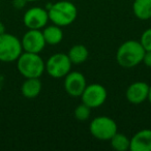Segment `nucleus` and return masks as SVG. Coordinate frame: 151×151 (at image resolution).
I'll use <instances>...</instances> for the list:
<instances>
[{
  "label": "nucleus",
  "mask_w": 151,
  "mask_h": 151,
  "mask_svg": "<svg viewBox=\"0 0 151 151\" xmlns=\"http://www.w3.org/2000/svg\"><path fill=\"white\" fill-rule=\"evenodd\" d=\"M71 65L73 63L68 55L65 53H56L46 61V71L52 78L61 79L70 71Z\"/></svg>",
  "instance_id": "nucleus-6"
},
{
  "label": "nucleus",
  "mask_w": 151,
  "mask_h": 151,
  "mask_svg": "<svg viewBox=\"0 0 151 151\" xmlns=\"http://www.w3.org/2000/svg\"><path fill=\"white\" fill-rule=\"evenodd\" d=\"M21 44L24 52L35 53V54H40V52H42L47 45L42 31L36 29H28V31L25 32L22 37Z\"/></svg>",
  "instance_id": "nucleus-10"
},
{
  "label": "nucleus",
  "mask_w": 151,
  "mask_h": 151,
  "mask_svg": "<svg viewBox=\"0 0 151 151\" xmlns=\"http://www.w3.org/2000/svg\"><path fill=\"white\" fill-rule=\"evenodd\" d=\"M23 53L21 40L11 33L0 35V61L4 63L15 62Z\"/></svg>",
  "instance_id": "nucleus-4"
},
{
  "label": "nucleus",
  "mask_w": 151,
  "mask_h": 151,
  "mask_svg": "<svg viewBox=\"0 0 151 151\" xmlns=\"http://www.w3.org/2000/svg\"><path fill=\"white\" fill-rule=\"evenodd\" d=\"M148 101L151 105V85H150V88H149V94H148Z\"/></svg>",
  "instance_id": "nucleus-23"
},
{
  "label": "nucleus",
  "mask_w": 151,
  "mask_h": 151,
  "mask_svg": "<svg viewBox=\"0 0 151 151\" xmlns=\"http://www.w3.org/2000/svg\"><path fill=\"white\" fill-rule=\"evenodd\" d=\"M139 42L145 51H151V28H148L143 32Z\"/></svg>",
  "instance_id": "nucleus-19"
},
{
  "label": "nucleus",
  "mask_w": 151,
  "mask_h": 151,
  "mask_svg": "<svg viewBox=\"0 0 151 151\" xmlns=\"http://www.w3.org/2000/svg\"><path fill=\"white\" fill-rule=\"evenodd\" d=\"M91 110L92 109L90 107H88L87 105L82 103L81 105H79L78 107L76 108L75 112H73L76 119L79 120V121H86V120H88L91 115Z\"/></svg>",
  "instance_id": "nucleus-18"
},
{
  "label": "nucleus",
  "mask_w": 151,
  "mask_h": 151,
  "mask_svg": "<svg viewBox=\"0 0 151 151\" xmlns=\"http://www.w3.org/2000/svg\"><path fill=\"white\" fill-rule=\"evenodd\" d=\"M145 50L140 42L134 40L122 42L116 52L117 63L123 68H132L143 62Z\"/></svg>",
  "instance_id": "nucleus-2"
},
{
  "label": "nucleus",
  "mask_w": 151,
  "mask_h": 151,
  "mask_svg": "<svg viewBox=\"0 0 151 151\" xmlns=\"http://www.w3.org/2000/svg\"><path fill=\"white\" fill-rule=\"evenodd\" d=\"M130 151H151V129H141L130 139Z\"/></svg>",
  "instance_id": "nucleus-12"
},
{
  "label": "nucleus",
  "mask_w": 151,
  "mask_h": 151,
  "mask_svg": "<svg viewBox=\"0 0 151 151\" xmlns=\"http://www.w3.org/2000/svg\"><path fill=\"white\" fill-rule=\"evenodd\" d=\"M108 97V92L105 86L93 83V84H87L85 90L81 95L82 103L90 107L91 109H95L106 103Z\"/></svg>",
  "instance_id": "nucleus-7"
},
{
  "label": "nucleus",
  "mask_w": 151,
  "mask_h": 151,
  "mask_svg": "<svg viewBox=\"0 0 151 151\" xmlns=\"http://www.w3.org/2000/svg\"><path fill=\"white\" fill-rule=\"evenodd\" d=\"M86 86V78L80 71H69L64 77L63 87H64L65 92L69 96L81 97Z\"/></svg>",
  "instance_id": "nucleus-9"
},
{
  "label": "nucleus",
  "mask_w": 151,
  "mask_h": 151,
  "mask_svg": "<svg viewBox=\"0 0 151 151\" xmlns=\"http://www.w3.org/2000/svg\"><path fill=\"white\" fill-rule=\"evenodd\" d=\"M46 9L48 11L50 21L60 27L71 25L78 17L77 6L70 0H61L52 4L50 3L47 5Z\"/></svg>",
  "instance_id": "nucleus-1"
},
{
  "label": "nucleus",
  "mask_w": 151,
  "mask_h": 151,
  "mask_svg": "<svg viewBox=\"0 0 151 151\" xmlns=\"http://www.w3.org/2000/svg\"><path fill=\"white\" fill-rule=\"evenodd\" d=\"M67 55L73 64H82L88 59L89 51L84 45L77 44L69 49Z\"/></svg>",
  "instance_id": "nucleus-16"
},
{
  "label": "nucleus",
  "mask_w": 151,
  "mask_h": 151,
  "mask_svg": "<svg viewBox=\"0 0 151 151\" xmlns=\"http://www.w3.org/2000/svg\"><path fill=\"white\" fill-rule=\"evenodd\" d=\"M149 88L150 86L146 82L137 81V82L132 83L126 89V99L128 103L132 104V105H141L148 99Z\"/></svg>",
  "instance_id": "nucleus-11"
},
{
  "label": "nucleus",
  "mask_w": 151,
  "mask_h": 151,
  "mask_svg": "<svg viewBox=\"0 0 151 151\" xmlns=\"http://www.w3.org/2000/svg\"><path fill=\"white\" fill-rule=\"evenodd\" d=\"M110 142L112 148L116 151H127L130 148V139L118 132L110 139Z\"/></svg>",
  "instance_id": "nucleus-17"
},
{
  "label": "nucleus",
  "mask_w": 151,
  "mask_h": 151,
  "mask_svg": "<svg viewBox=\"0 0 151 151\" xmlns=\"http://www.w3.org/2000/svg\"><path fill=\"white\" fill-rule=\"evenodd\" d=\"M27 2H35V1H38V0H26Z\"/></svg>",
  "instance_id": "nucleus-24"
},
{
  "label": "nucleus",
  "mask_w": 151,
  "mask_h": 151,
  "mask_svg": "<svg viewBox=\"0 0 151 151\" xmlns=\"http://www.w3.org/2000/svg\"><path fill=\"white\" fill-rule=\"evenodd\" d=\"M89 132L95 139L101 141H110L118 132L117 123L108 116H99L92 119L89 124Z\"/></svg>",
  "instance_id": "nucleus-5"
},
{
  "label": "nucleus",
  "mask_w": 151,
  "mask_h": 151,
  "mask_svg": "<svg viewBox=\"0 0 151 151\" xmlns=\"http://www.w3.org/2000/svg\"><path fill=\"white\" fill-rule=\"evenodd\" d=\"M70 1H73V0H70Z\"/></svg>",
  "instance_id": "nucleus-25"
},
{
  "label": "nucleus",
  "mask_w": 151,
  "mask_h": 151,
  "mask_svg": "<svg viewBox=\"0 0 151 151\" xmlns=\"http://www.w3.org/2000/svg\"><path fill=\"white\" fill-rule=\"evenodd\" d=\"M132 12L139 20L147 21L151 19V0H134Z\"/></svg>",
  "instance_id": "nucleus-15"
},
{
  "label": "nucleus",
  "mask_w": 151,
  "mask_h": 151,
  "mask_svg": "<svg viewBox=\"0 0 151 151\" xmlns=\"http://www.w3.org/2000/svg\"><path fill=\"white\" fill-rule=\"evenodd\" d=\"M3 33H5V26L2 22H0V35Z\"/></svg>",
  "instance_id": "nucleus-22"
},
{
  "label": "nucleus",
  "mask_w": 151,
  "mask_h": 151,
  "mask_svg": "<svg viewBox=\"0 0 151 151\" xmlns=\"http://www.w3.org/2000/svg\"><path fill=\"white\" fill-rule=\"evenodd\" d=\"M27 1L26 0H13V5L16 9H22L25 7Z\"/></svg>",
  "instance_id": "nucleus-21"
},
{
  "label": "nucleus",
  "mask_w": 151,
  "mask_h": 151,
  "mask_svg": "<svg viewBox=\"0 0 151 151\" xmlns=\"http://www.w3.org/2000/svg\"><path fill=\"white\" fill-rule=\"evenodd\" d=\"M42 34H44L46 44L50 45V46H56V45L60 44L63 40L62 29L60 26L55 25V24L47 25L42 30Z\"/></svg>",
  "instance_id": "nucleus-14"
},
{
  "label": "nucleus",
  "mask_w": 151,
  "mask_h": 151,
  "mask_svg": "<svg viewBox=\"0 0 151 151\" xmlns=\"http://www.w3.org/2000/svg\"><path fill=\"white\" fill-rule=\"evenodd\" d=\"M18 71L22 77L27 78H40L46 71V62L40 54L24 52L17 60Z\"/></svg>",
  "instance_id": "nucleus-3"
},
{
  "label": "nucleus",
  "mask_w": 151,
  "mask_h": 151,
  "mask_svg": "<svg viewBox=\"0 0 151 151\" xmlns=\"http://www.w3.org/2000/svg\"><path fill=\"white\" fill-rule=\"evenodd\" d=\"M143 63L147 67L151 68V51H145L144 57H143Z\"/></svg>",
  "instance_id": "nucleus-20"
},
{
  "label": "nucleus",
  "mask_w": 151,
  "mask_h": 151,
  "mask_svg": "<svg viewBox=\"0 0 151 151\" xmlns=\"http://www.w3.org/2000/svg\"><path fill=\"white\" fill-rule=\"evenodd\" d=\"M49 21L48 11L40 6L30 7L23 16V23L28 29L42 30L48 25Z\"/></svg>",
  "instance_id": "nucleus-8"
},
{
  "label": "nucleus",
  "mask_w": 151,
  "mask_h": 151,
  "mask_svg": "<svg viewBox=\"0 0 151 151\" xmlns=\"http://www.w3.org/2000/svg\"><path fill=\"white\" fill-rule=\"evenodd\" d=\"M42 89V84L40 78L25 79L21 86V93L26 99H35L40 95Z\"/></svg>",
  "instance_id": "nucleus-13"
}]
</instances>
